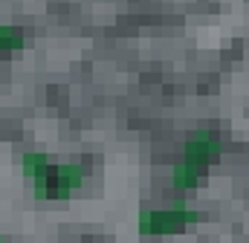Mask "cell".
I'll return each instance as SVG.
<instances>
[{
	"label": "cell",
	"mask_w": 249,
	"mask_h": 243,
	"mask_svg": "<svg viewBox=\"0 0 249 243\" xmlns=\"http://www.w3.org/2000/svg\"><path fill=\"white\" fill-rule=\"evenodd\" d=\"M203 214L197 211H188V208H171V211H145L139 226L145 235H154V232H177L188 223H197Z\"/></svg>",
	"instance_id": "7a4b0ae2"
},
{
	"label": "cell",
	"mask_w": 249,
	"mask_h": 243,
	"mask_svg": "<svg viewBox=\"0 0 249 243\" xmlns=\"http://www.w3.org/2000/svg\"><path fill=\"white\" fill-rule=\"evenodd\" d=\"M220 151H223V145H220V139L214 133H197L186 145L183 162L174 168V185L177 188H194L197 180H200V174L206 171V165L212 159H217Z\"/></svg>",
	"instance_id": "6da1fadb"
},
{
	"label": "cell",
	"mask_w": 249,
	"mask_h": 243,
	"mask_svg": "<svg viewBox=\"0 0 249 243\" xmlns=\"http://www.w3.org/2000/svg\"><path fill=\"white\" fill-rule=\"evenodd\" d=\"M23 47V35L15 26H0V50H18Z\"/></svg>",
	"instance_id": "277c9868"
},
{
	"label": "cell",
	"mask_w": 249,
	"mask_h": 243,
	"mask_svg": "<svg viewBox=\"0 0 249 243\" xmlns=\"http://www.w3.org/2000/svg\"><path fill=\"white\" fill-rule=\"evenodd\" d=\"M20 168H23V174H26V177L38 180V177L50 168V162H47V156H41V154H29V156H23Z\"/></svg>",
	"instance_id": "3957f363"
}]
</instances>
